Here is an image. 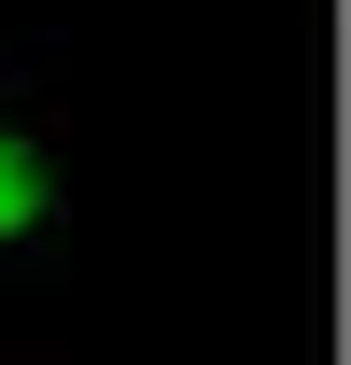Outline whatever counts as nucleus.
I'll use <instances>...</instances> for the list:
<instances>
[{"instance_id": "nucleus-1", "label": "nucleus", "mask_w": 351, "mask_h": 365, "mask_svg": "<svg viewBox=\"0 0 351 365\" xmlns=\"http://www.w3.org/2000/svg\"><path fill=\"white\" fill-rule=\"evenodd\" d=\"M43 225H56V140L29 113H0V253H29Z\"/></svg>"}]
</instances>
